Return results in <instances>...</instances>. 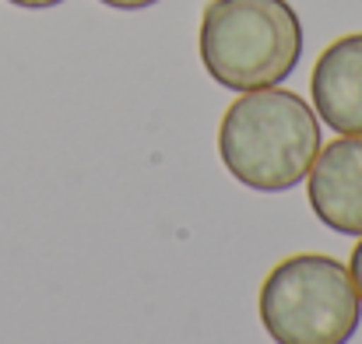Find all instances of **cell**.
<instances>
[{"mask_svg": "<svg viewBox=\"0 0 362 344\" xmlns=\"http://www.w3.org/2000/svg\"><path fill=\"white\" fill-rule=\"evenodd\" d=\"M306 197L320 225L338 235H362V137H338L320 148Z\"/></svg>", "mask_w": 362, "mask_h": 344, "instance_id": "cell-4", "label": "cell"}, {"mask_svg": "<svg viewBox=\"0 0 362 344\" xmlns=\"http://www.w3.org/2000/svg\"><path fill=\"white\" fill-rule=\"evenodd\" d=\"M7 4L28 7V11H46V7H57V4H64V0H7Z\"/></svg>", "mask_w": 362, "mask_h": 344, "instance_id": "cell-8", "label": "cell"}, {"mask_svg": "<svg viewBox=\"0 0 362 344\" xmlns=\"http://www.w3.org/2000/svg\"><path fill=\"white\" fill-rule=\"evenodd\" d=\"M320 119L288 88L240 92L218 123V158L229 176L257 194L299 186L320 155Z\"/></svg>", "mask_w": 362, "mask_h": 344, "instance_id": "cell-1", "label": "cell"}, {"mask_svg": "<svg viewBox=\"0 0 362 344\" xmlns=\"http://www.w3.org/2000/svg\"><path fill=\"white\" fill-rule=\"evenodd\" d=\"M313 113L341 137H362V32L334 39L313 64Z\"/></svg>", "mask_w": 362, "mask_h": 344, "instance_id": "cell-5", "label": "cell"}, {"mask_svg": "<svg viewBox=\"0 0 362 344\" xmlns=\"http://www.w3.org/2000/svg\"><path fill=\"white\" fill-rule=\"evenodd\" d=\"M349 274H352V285H356V292H359V302H362V235H359V242H356V249H352Z\"/></svg>", "mask_w": 362, "mask_h": 344, "instance_id": "cell-6", "label": "cell"}, {"mask_svg": "<svg viewBox=\"0 0 362 344\" xmlns=\"http://www.w3.org/2000/svg\"><path fill=\"white\" fill-rule=\"evenodd\" d=\"M257 313L274 344H349L359 331L362 302L341 260L296 253L267 271Z\"/></svg>", "mask_w": 362, "mask_h": 344, "instance_id": "cell-3", "label": "cell"}, {"mask_svg": "<svg viewBox=\"0 0 362 344\" xmlns=\"http://www.w3.org/2000/svg\"><path fill=\"white\" fill-rule=\"evenodd\" d=\"M99 4L117 7V11H144V7H151V4H158V0H99Z\"/></svg>", "mask_w": 362, "mask_h": 344, "instance_id": "cell-7", "label": "cell"}, {"mask_svg": "<svg viewBox=\"0 0 362 344\" xmlns=\"http://www.w3.org/2000/svg\"><path fill=\"white\" fill-rule=\"evenodd\" d=\"M303 21L288 0H211L201 14V64L229 92L274 88L299 67Z\"/></svg>", "mask_w": 362, "mask_h": 344, "instance_id": "cell-2", "label": "cell"}]
</instances>
